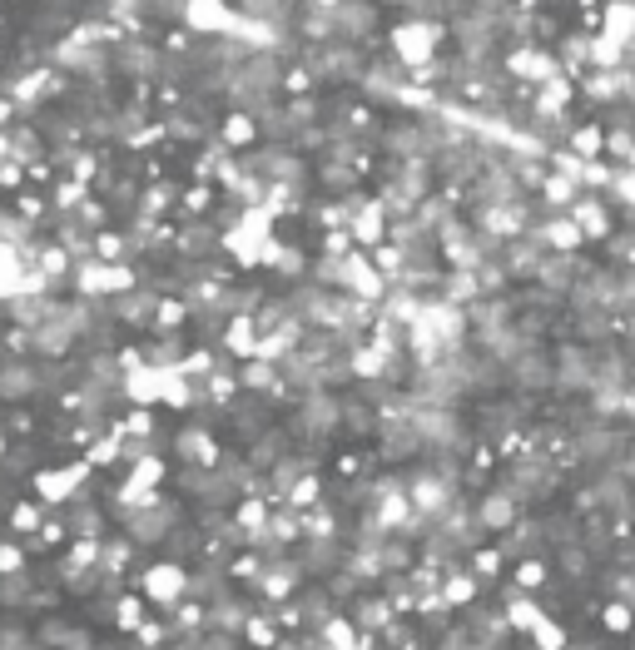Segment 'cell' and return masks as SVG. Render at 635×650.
<instances>
[{"label": "cell", "instance_id": "cell-1", "mask_svg": "<svg viewBox=\"0 0 635 650\" xmlns=\"http://www.w3.org/2000/svg\"><path fill=\"white\" fill-rule=\"evenodd\" d=\"M149 586H159V576H149ZM164 586H179V576H174V571H164ZM159 596L169 601V591H159Z\"/></svg>", "mask_w": 635, "mask_h": 650}]
</instances>
